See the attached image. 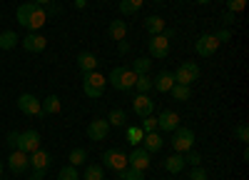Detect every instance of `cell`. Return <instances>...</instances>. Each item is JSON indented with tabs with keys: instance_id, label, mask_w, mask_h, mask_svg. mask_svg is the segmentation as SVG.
Listing matches in <instances>:
<instances>
[{
	"instance_id": "obj_1",
	"label": "cell",
	"mask_w": 249,
	"mask_h": 180,
	"mask_svg": "<svg viewBox=\"0 0 249 180\" xmlns=\"http://www.w3.org/2000/svg\"><path fill=\"white\" fill-rule=\"evenodd\" d=\"M15 18H18V23L23 25V28H28V30H40L45 25V20H48V13H45V8H40V5H35V3H25V5H20L18 10H15Z\"/></svg>"
},
{
	"instance_id": "obj_2",
	"label": "cell",
	"mask_w": 249,
	"mask_h": 180,
	"mask_svg": "<svg viewBox=\"0 0 249 180\" xmlns=\"http://www.w3.org/2000/svg\"><path fill=\"white\" fill-rule=\"evenodd\" d=\"M105 83H107V78L100 75L97 70L82 73V90H85L88 98H102V93H105Z\"/></svg>"
},
{
	"instance_id": "obj_3",
	"label": "cell",
	"mask_w": 249,
	"mask_h": 180,
	"mask_svg": "<svg viewBox=\"0 0 249 180\" xmlns=\"http://www.w3.org/2000/svg\"><path fill=\"white\" fill-rule=\"evenodd\" d=\"M192 148H195V130L177 125L172 130V150L179 153V155H184L187 150H192Z\"/></svg>"
},
{
	"instance_id": "obj_4",
	"label": "cell",
	"mask_w": 249,
	"mask_h": 180,
	"mask_svg": "<svg viewBox=\"0 0 249 180\" xmlns=\"http://www.w3.org/2000/svg\"><path fill=\"white\" fill-rule=\"evenodd\" d=\"M110 83L115 85V90H132L135 88V80H137V75L130 70V68H115L112 73H110Z\"/></svg>"
},
{
	"instance_id": "obj_5",
	"label": "cell",
	"mask_w": 249,
	"mask_h": 180,
	"mask_svg": "<svg viewBox=\"0 0 249 180\" xmlns=\"http://www.w3.org/2000/svg\"><path fill=\"white\" fill-rule=\"evenodd\" d=\"M172 75H175V83H179V85H192L195 80L199 78V65H197V63H182Z\"/></svg>"
},
{
	"instance_id": "obj_6",
	"label": "cell",
	"mask_w": 249,
	"mask_h": 180,
	"mask_svg": "<svg viewBox=\"0 0 249 180\" xmlns=\"http://www.w3.org/2000/svg\"><path fill=\"white\" fill-rule=\"evenodd\" d=\"M102 165L115 170V173L117 170H124V168H127V155H124L122 150H117V148L105 150V153H102Z\"/></svg>"
},
{
	"instance_id": "obj_7",
	"label": "cell",
	"mask_w": 249,
	"mask_h": 180,
	"mask_svg": "<svg viewBox=\"0 0 249 180\" xmlns=\"http://www.w3.org/2000/svg\"><path fill=\"white\" fill-rule=\"evenodd\" d=\"M150 163H152V158H150V153L147 150H144V148H137L135 145V150L127 155V165L130 168H135V170H147L150 168Z\"/></svg>"
},
{
	"instance_id": "obj_8",
	"label": "cell",
	"mask_w": 249,
	"mask_h": 180,
	"mask_svg": "<svg viewBox=\"0 0 249 180\" xmlns=\"http://www.w3.org/2000/svg\"><path fill=\"white\" fill-rule=\"evenodd\" d=\"M147 50H150V58H157V60L167 58V53H170V40L164 38L162 33H160V35H152Z\"/></svg>"
},
{
	"instance_id": "obj_9",
	"label": "cell",
	"mask_w": 249,
	"mask_h": 180,
	"mask_svg": "<svg viewBox=\"0 0 249 180\" xmlns=\"http://www.w3.org/2000/svg\"><path fill=\"white\" fill-rule=\"evenodd\" d=\"M217 48H219V43H217V38H214V33H207V35H199V40H197V45H195L197 55H202V58H210V55H214V53H217Z\"/></svg>"
},
{
	"instance_id": "obj_10",
	"label": "cell",
	"mask_w": 249,
	"mask_h": 180,
	"mask_svg": "<svg viewBox=\"0 0 249 180\" xmlns=\"http://www.w3.org/2000/svg\"><path fill=\"white\" fill-rule=\"evenodd\" d=\"M18 110H23L25 115H43V108H40V100L33 93H23L18 98Z\"/></svg>"
},
{
	"instance_id": "obj_11",
	"label": "cell",
	"mask_w": 249,
	"mask_h": 180,
	"mask_svg": "<svg viewBox=\"0 0 249 180\" xmlns=\"http://www.w3.org/2000/svg\"><path fill=\"white\" fill-rule=\"evenodd\" d=\"M40 148V133L37 130H25V133H20L18 138V150H23V153H33Z\"/></svg>"
},
{
	"instance_id": "obj_12",
	"label": "cell",
	"mask_w": 249,
	"mask_h": 180,
	"mask_svg": "<svg viewBox=\"0 0 249 180\" xmlns=\"http://www.w3.org/2000/svg\"><path fill=\"white\" fill-rule=\"evenodd\" d=\"M132 110H135V115H140V118H147V115L155 113V103H152V100L144 95V93H137L135 100H132Z\"/></svg>"
},
{
	"instance_id": "obj_13",
	"label": "cell",
	"mask_w": 249,
	"mask_h": 180,
	"mask_svg": "<svg viewBox=\"0 0 249 180\" xmlns=\"http://www.w3.org/2000/svg\"><path fill=\"white\" fill-rule=\"evenodd\" d=\"M107 133H110V123H107V120H102V118L92 120V123L88 125V138L95 140V143H97V140H105Z\"/></svg>"
},
{
	"instance_id": "obj_14",
	"label": "cell",
	"mask_w": 249,
	"mask_h": 180,
	"mask_svg": "<svg viewBox=\"0 0 249 180\" xmlns=\"http://www.w3.org/2000/svg\"><path fill=\"white\" fill-rule=\"evenodd\" d=\"M53 165V158H50V153H45V150H33L30 153V168H35V170H40V173H48V168Z\"/></svg>"
},
{
	"instance_id": "obj_15",
	"label": "cell",
	"mask_w": 249,
	"mask_h": 180,
	"mask_svg": "<svg viewBox=\"0 0 249 180\" xmlns=\"http://www.w3.org/2000/svg\"><path fill=\"white\" fill-rule=\"evenodd\" d=\"M8 165H10V170H15V173H25V170L30 168V155L23 153V150H13L10 158H8Z\"/></svg>"
},
{
	"instance_id": "obj_16",
	"label": "cell",
	"mask_w": 249,
	"mask_h": 180,
	"mask_svg": "<svg viewBox=\"0 0 249 180\" xmlns=\"http://www.w3.org/2000/svg\"><path fill=\"white\" fill-rule=\"evenodd\" d=\"M97 65H100V60H97V55H95V53H90V50H82V53H77V68H80L82 73L97 70Z\"/></svg>"
},
{
	"instance_id": "obj_17",
	"label": "cell",
	"mask_w": 249,
	"mask_h": 180,
	"mask_svg": "<svg viewBox=\"0 0 249 180\" xmlns=\"http://www.w3.org/2000/svg\"><path fill=\"white\" fill-rule=\"evenodd\" d=\"M177 125H179V115L175 110H162L160 113V118H157V128L160 130H170L172 133Z\"/></svg>"
},
{
	"instance_id": "obj_18",
	"label": "cell",
	"mask_w": 249,
	"mask_h": 180,
	"mask_svg": "<svg viewBox=\"0 0 249 180\" xmlns=\"http://www.w3.org/2000/svg\"><path fill=\"white\" fill-rule=\"evenodd\" d=\"M172 85H175V75H172L170 70H162V73L152 80V88H155L157 93H170Z\"/></svg>"
},
{
	"instance_id": "obj_19",
	"label": "cell",
	"mask_w": 249,
	"mask_h": 180,
	"mask_svg": "<svg viewBox=\"0 0 249 180\" xmlns=\"http://www.w3.org/2000/svg\"><path fill=\"white\" fill-rule=\"evenodd\" d=\"M23 48H25L28 53H43V50L48 48V40H45L43 35H37V33H30V35L23 40Z\"/></svg>"
},
{
	"instance_id": "obj_20",
	"label": "cell",
	"mask_w": 249,
	"mask_h": 180,
	"mask_svg": "<svg viewBox=\"0 0 249 180\" xmlns=\"http://www.w3.org/2000/svg\"><path fill=\"white\" fill-rule=\"evenodd\" d=\"M142 143H144V150L147 153H157L162 145H164V140H162V135L160 133H144V138H142Z\"/></svg>"
},
{
	"instance_id": "obj_21",
	"label": "cell",
	"mask_w": 249,
	"mask_h": 180,
	"mask_svg": "<svg viewBox=\"0 0 249 180\" xmlns=\"http://www.w3.org/2000/svg\"><path fill=\"white\" fill-rule=\"evenodd\" d=\"M184 155H179V153H175V155H170L167 160H164V168H167L172 175H177V173H182L184 170Z\"/></svg>"
},
{
	"instance_id": "obj_22",
	"label": "cell",
	"mask_w": 249,
	"mask_h": 180,
	"mask_svg": "<svg viewBox=\"0 0 249 180\" xmlns=\"http://www.w3.org/2000/svg\"><path fill=\"white\" fill-rule=\"evenodd\" d=\"M144 28H147L150 35H160L164 30V20L160 15H147V18H144Z\"/></svg>"
},
{
	"instance_id": "obj_23",
	"label": "cell",
	"mask_w": 249,
	"mask_h": 180,
	"mask_svg": "<svg viewBox=\"0 0 249 180\" xmlns=\"http://www.w3.org/2000/svg\"><path fill=\"white\" fill-rule=\"evenodd\" d=\"M135 75H147L152 70V58H135V63L130 68Z\"/></svg>"
},
{
	"instance_id": "obj_24",
	"label": "cell",
	"mask_w": 249,
	"mask_h": 180,
	"mask_svg": "<svg viewBox=\"0 0 249 180\" xmlns=\"http://www.w3.org/2000/svg\"><path fill=\"white\" fill-rule=\"evenodd\" d=\"M18 45V33L15 30H3L0 33V50H13Z\"/></svg>"
},
{
	"instance_id": "obj_25",
	"label": "cell",
	"mask_w": 249,
	"mask_h": 180,
	"mask_svg": "<svg viewBox=\"0 0 249 180\" xmlns=\"http://www.w3.org/2000/svg\"><path fill=\"white\" fill-rule=\"evenodd\" d=\"M107 35H110L112 40H117V43H120V40H124V35H127V25H124L122 20H112V23H110V30H107Z\"/></svg>"
},
{
	"instance_id": "obj_26",
	"label": "cell",
	"mask_w": 249,
	"mask_h": 180,
	"mask_svg": "<svg viewBox=\"0 0 249 180\" xmlns=\"http://www.w3.org/2000/svg\"><path fill=\"white\" fill-rule=\"evenodd\" d=\"M107 123H110V128H124L127 125V113L124 110H110V115H107Z\"/></svg>"
},
{
	"instance_id": "obj_27",
	"label": "cell",
	"mask_w": 249,
	"mask_h": 180,
	"mask_svg": "<svg viewBox=\"0 0 249 180\" xmlns=\"http://www.w3.org/2000/svg\"><path fill=\"white\" fill-rule=\"evenodd\" d=\"M40 108H43V115H53V113H60V98L57 95H48L43 103H40Z\"/></svg>"
},
{
	"instance_id": "obj_28",
	"label": "cell",
	"mask_w": 249,
	"mask_h": 180,
	"mask_svg": "<svg viewBox=\"0 0 249 180\" xmlns=\"http://www.w3.org/2000/svg\"><path fill=\"white\" fill-rule=\"evenodd\" d=\"M142 5V0H120V13L122 15H135Z\"/></svg>"
},
{
	"instance_id": "obj_29",
	"label": "cell",
	"mask_w": 249,
	"mask_h": 180,
	"mask_svg": "<svg viewBox=\"0 0 249 180\" xmlns=\"http://www.w3.org/2000/svg\"><path fill=\"white\" fill-rule=\"evenodd\" d=\"M88 163V150L85 148H75V150H70V165H85Z\"/></svg>"
},
{
	"instance_id": "obj_30",
	"label": "cell",
	"mask_w": 249,
	"mask_h": 180,
	"mask_svg": "<svg viewBox=\"0 0 249 180\" xmlns=\"http://www.w3.org/2000/svg\"><path fill=\"white\" fill-rule=\"evenodd\" d=\"M170 93H172V98H175V100H182V103H184V100H190V95H192L190 85H179V83H175Z\"/></svg>"
},
{
	"instance_id": "obj_31",
	"label": "cell",
	"mask_w": 249,
	"mask_h": 180,
	"mask_svg": "<svg viewBox=\"0 0 249 180\" xmlns=\"http://www.w3.org/2000/svg\"><path fill=\"white\" fill-rule=\"evenodd\" d=\"M142 138H144V130L142 128H137V125H130L127 128V143L130 145H140Z\"/></svg>"
},
{
	"instance_id": "obj_32",
	"label": "cell",
	"mask_w": 249,
	"mask_h": 180,
	"mask_svg": "<svg viewBox=\"0 0 249 180\" xmlns=\"http://www.w3.org/2000/svg\"><path fill=\"white\" fill-rule=\"evenodd\" d=\"M135 90L147 95V90H152V78H150V75H137V80H135Z\"/></svg>"
},
{
	"instance_id": "obj_33",
	"label": "cell",
	"mask_w": 249,
	"mask_h": 180,
	"mask_svg": "<svg viewBox=\"0 0 249 180\" xmlns=\"http://www.w3.org/2000/svg\"><path fill=\"white\" fill-rule=\"evenodd\" d=\"M117 178L120 180H144V173L135 168H124V170H117Z\"/></svg>"
},
{
	"instance_id": "obj_34",
	"label": "cell",
	"mask_w": 249,
	"mask_h": 180,
	"mask_svg": "<svg viewBox=\"0 0 249 180\" xmlns=\"http://www.w3.org/2000/svg\"><path fill=\"white\" fill-rule=\"evenodd\" d=\"M105 178V170H102V165H88L85 175H82V180H102Z\"/></svg>"
},
{
	"instance_id": "obj_35",
	"label": "cell",
	"mask_w": 249,
	"mask_h": 180,
	"mask_svg": "<svg viewBox=\"0 0 249 180\" xmlns=\"http://www.w3.org/2000/svg\"><path fill=\"white\" fill-rule=\"evenodd\" d=\"M57 180H80V173H77L75 165H65V168H60Z\"/></svg>"
},
{
	"instance_id": "obj_36",
	"label": "cell",
	"mask_w": 249,
	"mask_h": 180,
	"mask_svg": "<svg viewBox=\"0 0 249 180\" xmlns=\"http://www.w3.org/2000/svg\"><path fill=\"white\" fill-rule=\"evenodd\" d=\"M247 8V0H227V10H230V13H242Z\"/></svg>"
},
{
	"instance_id": "obj_37",
	"label": "cell",
	"mask_w": 249,
	"mask_h": 180,
	"mask_svg": "<svg viewBox=\"0 0 249 180\" xmlns=\"http://www.w3.org/2000/svg\"><path fill=\"white\" fill-rule=\"evenodd\" d=\"M184 163H190L192 168H197V165L202 163V155L195 153V150H187V153H184Z\"/></svg>"
},
{
	"instance_id": "obj_38",
	"label": "cell",
	"mask_w": 249,
	"mask_h": 180,
	"mask_svg": "<svg viewBox=\"0 0 249 180\" xmlns=\"http://www.w3.org/2000/svg\"><path fill=\"white\" fill-rule=\"evenodd\" d=\"M155 128H157V118H152V115L142 118V130H147V133H155Z\"/></svg>"
},
{
	"instance_id": "obj_39",
	"label": "cell",
	"mask_w": 249,
	"mask_h": 180,
	"mask_svg": "<svg viewBox=\"0 0 249 180\" xmlns=\"http://www.w3.org/2000/svg\"><path fill=\"white\" fill-rule=\"evenodd\" d=\"M214 38H217V43H219V45H222V43H230L232 30H230V28H222L219 33H214Z\"/></svg>"
},
{
	"instance_id": "obj_40",
	"label": "cell",
	"mask_w": 249,
	"mask_h": 180,
	"mask_svg": "<svg viewBox=\"0 0 249 180\" xmlns=\"http://www.w3.org/2000/svg\"><path fill=\"white\" fill-rule=\"evenodd\" d=\"M234 135L242 140V143H247V140H249V128L242 123V125H237V128H234Z\"/></svg>"
},
{
	"instance_id": "obj_41",
	"label": "cell",
	"mask_w": 249,
	"mask_h": 180,
	"mask_svg": "<svg viewBox=\"0 0 249 180\" xmlns=\"http://www.w3.org/2000/svg\"><path fill=\"white\" fill-rule=\"evenodd\" d=\"M190 180H207V170H202L199 165L190 170Z\"/></svg>"
},
{
	"instance_id": "obj_42",
	"label": "cell",
	"mask_w": 249,
	"mask_h": 180,
	"mask_svg": "<svg viewBox=\"0 0 249 180\" xmlns=\"http://www.w3.org/2000/svg\"><path fill=\"white\" fill-rule=\"evenodd\" d=\"M18 138H20V133H8V143L18 150Z\"/></svg>"
},
{
	"instance_id": "obj_43",
	"label": "cell",
	"mask_w": 249,
	"mask_h": 180,
	"mask_svg": "<svg viewBox=\"0 0 249 180\" xmlns=\"http://www.w3.org/2000/svg\"><path fill=\"white\" fill-rule=\"evenodd\" d=\"M117 53H122V55L130 53V43H127V40H120V50H117Z\"/></svg>"
},
{
	"instance_id": "obj_44",
	"label": "cell",
	"mask_w": 249,
	"mask_h": 180,
	"mask_svg": "<svg viewBox=\"0 0 249 180\" xmlns=\"http://www.w3.org/2000/svg\"><path fill=\"white\" fill-rule=\"evenodd\" d=\"M224 23H227V25H230V23H234V13H230V10H227V13H224Z\"/></svg>"
},
{
	"instance_id": "obj_45",
	"label": "cell",
	"mask_w": 249,
	"mask_h": 180,
	"mask_svg": "<svg viewBox=\"0 0 249 180\" xmlns=\"http://www.w3.org/2000/svg\"><path fill=\"white\" fill-rule=\"evenodd\" d=\"M162 35L167 38V40H172V38H175V30H167V28H164V30H162Z\"/></svg>"
},
{
	"instance_id": "obj_46",
	"label": "cell",
	"mask_w": 249,
	"mask_h": 180,
	"mask_svg": "<svg viewBox=\"0 0 249 180\" xmlns=\"http://www.w3.org/2000/svg\"><path fill=\"white\" fill-rule=\"evenodd\" d=\"M43 175H45V173H40V170H35V173L30 175V180H43Z\"/></svg>"
},
{
	"instance_id": "obj_47",
	"label": "cell",
	"mask_w": 249,
	"mask_h": 180,
	"mask_svg": "<svg viewBox=\"0 0 249 180\" xmlns=\"http://www.w3.org/2000/svg\"><path fill=\"white\" fill-rule=\"evenodd\" d=\"M33 3H35V5H40V8H43V5H48V3H50V0H33Z\"/></svg>"
},
{
	"instance_id": "obj_48",
	"label": "cell",
	"mask_w": 249,
	"mask_h": 180,
	"mask_svg": "<svg viewBox=\"0 0 249 180\" xmlns=\"http://www.w3.org/2000/svg\"><path fill=\"white\" fill-rule=\"evenodd\" d=\"M75 5H77V8H85V5H88V0H75Z\"/></svg>"
},
{
	"instance_id": "obj_49",
	"label": "cell",
	"mask_w": 249,
	"mask_h": 180,
	"mask_svg": "<svg viewBox=\"0 0 249 180\" xmlns=\"http://www.w3.org/2000/svg\"><path fill=\"white\" fill-rule=\"evenodd\" d=\"M195 3H197V5H207V3H210V0H195Z\"/></svg>"
},
{
	"instance_id": "obj_50",
	"label": "cell",
	"mask_w": 249,
	"mask_h": 180,
	"mask_svg": "<svg viewBox=\"0 0 249 180\" xmlns=\"http://www.w3.org/2000/svg\"><path fill=\"white\" fill-rule=\"evenodd\" d=\"M0 178H3V163H0Z\"/></svg>"
},
{
	"instance_id": "obj_51",
	"label": "cell",
	"mask_w": 249,
	"mask_h": 180,
	"mask_svg": "<svg viewBox=\"0 0 249 180\" xmlns=\"http://www.w3.org/2000/svg\"><path fill=\"white\" fill-rule=\"evenodd\" d=\"M155 3H162V0H155Z\"/></svg>"
},
{
	"instance_id": "obj_52",
	"label": "cell",
	"mask_w": 249,
	"mask_h": 180,
	"mask_svg": "<svg viewBox=\"0 0 249 180\" xmlns=\"http://www.w3.org/2000/svg\"><path fill=\"white\" fill-rule=\"evenodd\" d=\"M0 180H3V178H0Z\"/></svg>"
}]
</instances>
